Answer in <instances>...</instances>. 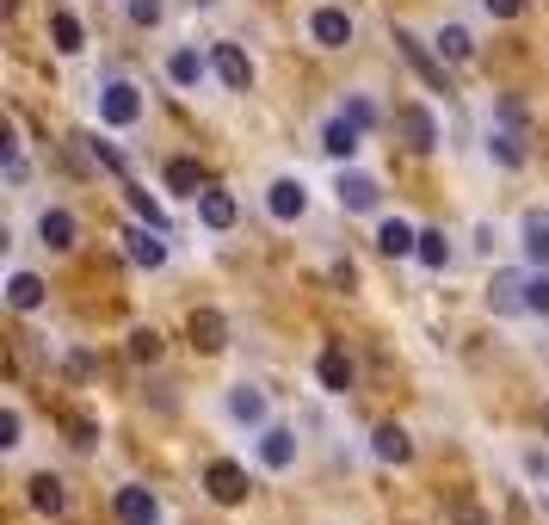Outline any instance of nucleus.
<instances>
[{
    "mask_svg": "<svg viewBox=\"0 0 549 525\" xmlns=\"http://www.w3.org/2000/svg\"><path fill=\"white\" fill-rule=\"evenodd\" d=\"M50 38H56L62 56H75V50H81V19H75V13H56V19H50Z\"/></svg>",
    "mask_w": 549,
    "mask_h": 525,
    "instance_id": "nucleus-27",
    "label": "nucleus"
},
{
    "mask_svg": "<svg viewBox=\"0 0 549 525\" xmlns=\"http://www.w3.org/2000/svg\"><path fill=\"white\" fill-rule=\"evenodd\" d=\"M395 50H401V62H408V68H414V75H420L432 93H451V81H445V62H438V56H432V50L414 38V31H401V25H395Z\"/></svg>",
    "mask_w": 549,
    "mask_h": 525,
    "instance_id": "nucleus-1",
    "label": "nucleus"
},
{
    "mask_svg": "<svg viewBox=\"0 0 549 525\" xmlns=\"http://www.w3.org/2000/svg\"><path fill=\"white\" fill-rule=\"evenodd\" d=\"M346 118H352V124H358V130H371V124H377V105H371V99H358V93H352V99H346Z\"/></svg>",
    "mask_w": 549,
    "mask_h": 525,
    "instance_id": "nucleus-33",
    "label": "nucleus"
},
{
    "mask_svg": "<svg viewBox=\"0 0 549 525\" xmlns=\"http://www.w3.org/2000/svg\"><path fill=\"white\" fill-rule=\"evenodd\" d=\"M438 50H445L451 62H463L475 44H469V31H463V25H445V31H438Z\"/></svg>",
    "mask_w": 549,
    "mask_h": 525,
    "instance_id": "nucleus-30",
    "label": "nucleus"
},
{
    "mask_svg": "<svg viewBox=\"0 0 549 525\" xmlns=\"http://www.w3.org/2000/svg\"><path fill=\"white\" fill-rule=\"evenodd\" d=\"M525 303H531L537 315H549V272H537V278H525Z\"/></svg>",
    "mask_w": 549,
    "mask_h": 525,
    "instance_id": "nucleus-32",
    "label": "nucleus"
},
{
    "mask_svg": "<svg viewBox=\"0 0 549 525\" xmlns=\"http://www.w3.org/2000/svg\"><path fill=\"white\" fill-rule=\"evenodd\" d=\"M167 81H173V87H198V81H204V56H198V50H173V56H167Z\"/></svg>",
    "mask_w": 549,
    "mask_h": 525,
    "instance_id": "nucleus-19",
    "label": "nucleus"
},
{
    "mask_svg": "<svg viewBox=\"0 0 549 525\" xmlns=\"http://www.w3.org/2000/svg\"><path fill=\"white\" fill-rule=\"evenodd\" d=\"M377 248H383L389 260H401V254H420V235H414L408 223H401V217H389V223L377 229Z\"/></svg>",
    "mask_w": 549,
    "mask_h": 525,
    "instance_id": "nucleus-16",
    "label": "nucleus"
},
{
    "mask_svg": "<svg viewBox=\"0 0 549 525\" xmlns=\"http://www.w3.org/2000/svg\"><path fill=\"white\" fill-rule=\"evenodd\" d=\"M75 445L87 451V445H99V433H93V420H75Z\"/></svg>",
    "mask_w": 549,
    "mask_h": 525,
    "instance_id": "nucleus-40",
    "label": "nucleus"
},
{
    "mask_svg": "<svg viewBox=\"0 0 549 525\" xmlns=\"http://www.w3.org/2000/svg\"><path fill=\"white\" fill-rule=\"evenodd\" d=\"M488 303H494L500 315H512V309H531V303H525V278H519V272H500V278H494V291H488Z\"/></svg>",
    "mask_w": 549,
    "mask_h": 525,
    "instance_id": "nucleus-17",
    "label": "nucleus"
},
{
    "mask_svg": "<svg viewBox=\"0 0 549 525\" xmlns=\"http://www.w3.org/2000/svg\"><path fill=\"white\" fill-rule=\"evenodd\" d=\"M451 519H457V525H488V519H482V507H475V501H451Z\"/></svg>",
    "mask_w": 549,
    "mask_h": 525,
    "instance_id": "nucleus-36",
    "label": "nucleus"
},
{
    "mask_svg": "<svg viewBox=\"0 0 549 525\" xmlns=\"http://www.w3.org/2000/svg\"><path fill=\"white\" fill-rule=\"evenodd\" d=\"M260 464H266V470H290V464H297V433L266 427V433H260Z\"/></svg>",
    "mask_w": 549,
    "mask_h": 525,
    "instance_id": "nucleus-10",
    "label": "nucleus"
},
{
    "mask_svg": "<svg viewBox=\"0 0 549 525\" xmlns=\"http://www.w3.org/2000/svg\"><path fill=\"white\" fill-rule=\"evenodd\" d=\"M99 118L112 124V130H130L142 118V93L130 81H112V87H99Z\"/></svg>",
    "mask_w": 549,
    "mask_h": 525,
    "instance_id": "nucleus-2",
    "label": "nucleus"
},
{
    "mask_svg": "<svg viewBox=\"0 0 549 525\" xmlns=\"http://www.w3.org/2000/svg\"><path fill=\"white\" fill-rule=\"evenodd\" d=\"M309 38H315L321 50H346V44H352V19H346L340 7H315V13H309Z\"/></svg>",
    "mask_w": 549,
    "mask_h": 525,
    "instance_id": "nucleus-6",
    "label": "nucleus"
},
{
    "mask_svg": "<svg viewBox=\"0 0 549 525\" xmlns=\"http://www.w3.org/2000/svg\"><path fill=\"white\" fill-rule=\"evenodd\" d=\"M488 149H494V161H500V167H525V136H519V124L494 130V136H488Z\"/></svg>",
    "mask_w": 549,
    "mask_h": 525,
    "instance_id": "nucleus-18",
    "label": "nucleus"
},
{
    "mask_svg": "<svg viewBox=\"0 0 549 525\" xmlns=\"http://www.w3.org/2000/svg\"><path fill=\"white\" fill-rule=\"evenodd\" d=\"M130 359H161V334L155 328H136L130 334Z\"/></svg>",
    "mask_w": 549,
    "mask_h": 525,
    "instance_id": "nucleus-31",
    "label": "nucleus"
},
{
    "mask_svg": "<svg viewBox=\"0 0 549 525\" xmlns=\"http://www.w3.org/2000/svg\"><path fill=\"white\" fill-rule=\"evenodd\" d=\"M395 136H401L414 155H432V149H438V124H432L426 105H401V112H395Z\"/></svg>",
    "mask_w": 549,
    "mask_h": 525,
    "instance_id": "nucleus-3",
    "label": "nucleus"
},
{
    "mask_svg": "<svg viewBox=\"0 0 549 525\" xmlns=\"http://www.w3.org/2000/svg\"><path fill=\"white\" fill-rule=\"evenodd\" d=\"M118 519H124V525H155L161 507H155L149 488H118Z\"/></svg>",
    "mask_w": 549,
    "mask_h": 525,
    "instance_id": "nucleus-12",
    "label": "nucleus"
},
{
    "mask_svg": "<svg viewBox=\"0 0 549 525\" xmlns=\"http://www.w3.org/2000/svg\"><path fill=\"white\" fill-rule=\"evenodd\" d=\"M266 210H272L278 223H297L303 210H309V186H303V180H278L272 198H266Z\"/></svg>",
    "mask_w": 549,
    "mask_h": 525,
    "instance_id": "nucleus-9",
    "label": "nucleus"
},
{
    "mask_svg": "<svg viewBox=\"0 0 549 525\" xmlns=\"http://www.w3.org/2000/svg\"><path fill=\"white\" fill-rule=\"evenodd\" d=\"M186 334H192V346H198V353H223V346H229V322H223L216 309H192Z\"/></svg>",
    "mask_w": 549,
    "mask_h": 525,
    "instance_id": "nucleus-7",
    "label": "nucleus"
},
{
    "mask_svg": "<svg viewBox=\"0 0 549 525\" xmlns=\"http://www.w3.org/2000/svg\"><path fill=\"white\" fill-rule=\"evenodd\" d=\"M7 303H13L19 315H31V309L44 303V285H38L31 272H13V278H7Z\"/></svg>",
    "mask_w": 549,
    "mask_h": 525,
    "instance_id": "nucleus-20",
    "label": "nucleus"
},
{
    "mask_svg": "<svg viewBox=\"0 0 549 525\" xmlns=\"http://www.w3.org/2000/svg\"><path fill=\"white\" fill-rule=\"evenodd\" d=\"M334 285H340V291H352V285H358V272H352V260H340V266H334Z\"/></svg>",
    "mask_w": 549,
    "mask_h": 525,
    "instance_id": "nucleus-39",
    "label": "nucleus"
},
{
    "mask_svg": "<svg viewBox=\"0 0 549 525\" xmlns=\"http://www.w3.org/2000/svg\"><path fill=\"white\" fill-rule=\"evenodd\" d=\"M38 235H44L50 254H68V248H75V217H68V210H44V217H38Z\"/></svg>",
    "mask_w": 549,
    "mask_h": 525,
    "instance_id": "nucleus-13",
    "label": "nucleus"
},
{
    "mask_svg": "<svg viewBox=\"0 0 549 525\" xmlns=\"http://www.w3.org/2000/svg\"><path fill=\"white\" fill-rule=\"evenodd\" d=\"M321 383H327V390H352V359L340 353V346H327V353H321Z\"/></svg>",
    "mask_w": 549,
    "mask_h": 525,
    "instance_id": "nucleus-22",
    "label": "nucleus"
},
{
    "mask_svg": "<svg viewBox=\"0 0 549 525\" xmlns=\"http://www.w3.org/2000/svg\"><path fill=\"white\" fill-rule=\"evenodd\" d=\"M124 198H130V210H136V217H142V223H149V229H167V217H161V204H155L149 192H136V186H130Z\"/></svg>",
    "mask_w": 549,
    "mask_h": 525,
    "instance_id": "nucleus-29",
    "label": "nucleus"
},
{
    "mask_svg": "<svg viewBox=\"0 0 549 525\" xmlns=\"http://www.w3.org/2000/svg\"><path fill=\"white\" fill-rule=\"evenodd\" d=\"M198 7H210V0H198Z\"/></svg>",
    "mask_w": 549,
    "mask_h": 525,
    "instance_id": "nucleus-41",
    "label": "nucleus"
},
{
    "mask_svg": "<svg viewBox=\"0 0 549 525\" xmlns=\"http://www.w3.org/2000/svg\"><path fill=\"white\" fill-rule=\"evenodd\" d=\"M124 241H130V260H136V266H149V272L167 266V241H161V229H130Z\"/></svg>",
    "mask_w": 549,
    "mask_h": 525,
    "instance_id": "nucleus-15",
    "label": "nucleus"
},
{
    "mask_svg": "<svg viewBox=\"0 0 549 525\" xmlns=\"http://www.w3.org/2000/svg\"><path fill=\"white\" fill-rule=\"evenodd\" d=\"M87 149H93L105 167H112V173H124V149H118V143H87Z\"/></svg>",
    "mask_w": 549,
    "mask_h": 525,
    "instance_id": "nucleus-34",
    "label": "nucleus"
},
{
    "mask_svg": "<svg viewBox=\"0 0 549 525\" xmlns=\"http://www.w3.org/2000/svg\"><path fill=\"white\" fill-rule=\"evenodd\" d=\"M204 488H210L216 507H235V501H247V470H241L235 458H216V464L204 470Z\"/></svg>",
    "mask_w": 549,
    "mask_h": 525,
    "instance_id": "nucleus-4",
    "label": "nucleus"
},
{
    "mask_svg": "<svg viewBox=\"0 0 549 525\" xmlns=\"http://www.w3.org/2000/svg\"><path fill=\"white\" fill-rule=\"evenodd\" d=\"M229 414L247 420V427H260V420H266V396L247 390V383H235V390H229Z\"/></svg>",
    "mask_w": 549,
    "mask_h": 525,
    "instance_id": "nucleus-21",
    "label": "nucleus"
},
{
    "mask_svg": "<svg viewBox=\"0 0 549 525\" xmlns=\"http://www.w3.org/2000/svg\"><path fill=\"white\" fill-rule=\"evenodd\" d=\"M451 260V241H445V229H420V266H445Z\"/></svg>",
    "mask_w": 549,
    "mask_h": 525,
    "instance_id": "nucleus-28",
    "label": "nucleus"
},
{
    "mask_svg": "<svg viewBox=\"0 0 549 525\" xmlns=\"http://www.w3.org/2000/svg\"><path fill=\"white\" fill-rule=\"evenodd\" d=\"M198 186H204V173H198V161H167V192H179V198H198Z\"/></svg>",
    "mask_w": 549,
    "mask_h": 525,
    "instance_id": "nucleus-23",
    "label": "nucleus"
},
{
    "mask_svg": "<svg viewBox=\"0 0 549 525\" xmlns=\"http://www.w3.org/2000/svg\"><path fill=\"white\" fill-rule=\"evenodd\" d=\"M377 458L383 464H408L414 458V439L401 433V427H377Z\"/></svg>",
    "mask_w": 549,
    "mask_h": 525,
    "instance_id": "nucleus-24",
    "label": "nucleus"
},
{
    "mask_svg": "<svg viewBox=\"0 0 549 525\" xmlns=\"http://www.w3.org/2000/svg\"><path fill=\"white\" fill-rule=\"evenodd\" d=\"M130 19L136 25H155L161 19V0H130Z\"/></svg>",
    "mask_w": 549,
    "mask_h": 525,
    "instance_id": "nucleus-35",
    "label": "nucleus"
},
{
    "mask_svg": "<svg viewBox=\"0 0 549 525\" xmlns=\"http://www.w3.org/2000/svg\"><path fill=\"white\" fill-rule=\"evenodd\" d=\"M210 68H216V81L235 87V93H247V87H253V62H247V50H241V44H216V50H210Z\"/></svg>",
    "mask_w": 549,
    "mask_h": 525,
    "instance_id": "nucleus-5",
    "label": "nucleus"
},
{
    "mask_svg": "<svg viewBox=\"0 0 549 525\" xmlns=\"http://www.w3.org/2000/svg\"><path fill=\"white\" fill-rule=\"evenodd\" d=\"M31 507H38V513H62L68 507V495H62V482L44 470V476H31Z\"/></svg>",
    "mask_w": 549,
    "mask_h": 525,
    "instance_id": "nucleus-25",
    "label": "nucleus"
},
{
    "mask_svg": "<svg viewBox=\"0 0 549 525\" xmlns=\"http://www.w3.org/2000/svg\"><path fill=\"white\" fill-rule=\"evenodd\" d=\"M198 217H204V229H216V235H223V229H235V198L229 192H198Z\"/></svg>",
    "mask_w": 549,
    "mask_h": 525,
    "instance_id": "nucleus-14",
    "label": "nucleus"
},
{
    "mask_svg": "<svg viewBox=\"0 0 549 525\" xmlns=\"http://www.w3.org/2000/svg\"><path fill=\"white\" fill-rule=\"evenodd\" d=\"M482 7H488L494 19H519V13H525V0H482Z\"/></svg>",
    "mask_w": 549,
    "mask_h": 525,
    "instance_id": "nucleus-38",
    "label": "nucleus"
},
{
    "mask_svg": "<svg viewBox=\"0 0 549 525\" xmlns=\"http://www.w3.org/2000/svg\"><path fill=\"white\" fill-rule=\"evenodd\" d=\"M358 143H364V130H358L346 112H340V118H327V130H321V149L334 155V161H352V155H358Z\"/></svg>",
    "mask_w": 549,
    "mask_h": 525,
    "instance_id": "nucleus-8",
    "label": "nucleus"
},
{
    "mask_svg": "<svg viewBox=\"0 0 549 525\" xmlns=\"http://www.w3.org/2000/svg\"><path fill=\"white\" fill-rule=\"evenodd\" d=\"M0 445H7V451L19 445V408H7V414H0Z\"/></svg>",
    "mask_w": 549,
    "mask_h": 525,
    "instance_id": "nucleus-37",
    "label": "nucleus"
},
{
    "mask_svg": "<svg viewBox=\"0 0 549 525\" xmlns=\"http://www.w3.org/2000/svg\"><path fill=\"white\" fill-rule=\"evenodd\" d=\"M525 254L537 266H549V217H543V210H531V217H525Z\"/></svg>",
    "mask_w": 549,
    "mask_h": 525,
    "instance_id": "nucleus-26",
    "label": "nucleus"
},
{
    "mask_svg": "<svg viewBox=\"0 0 549 525\" xmlns=\"http://www.w3.org/2000/svg\"><path fill=\"white\" fill-rule=\"evenodd\" d=\"M334 192H340L346 210H377V198H383L371 173H340V186H334Z\"/></svg>",
    "mask_w": 549,
    "mask_h": 525,
    "instance_id": "nucleus-11",
    "label": "nucleus"
}]
</instances>
